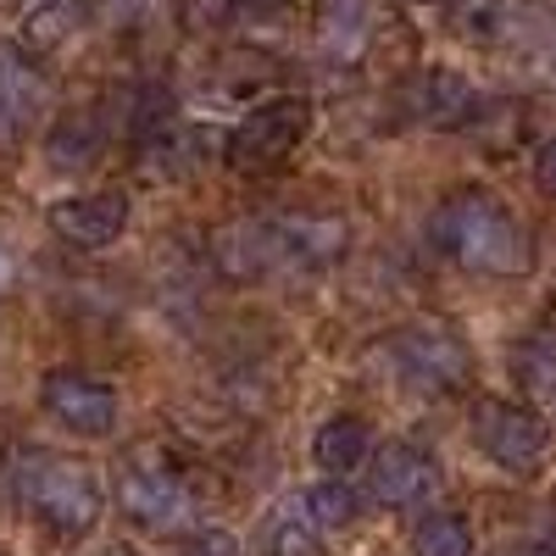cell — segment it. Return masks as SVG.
I'll return each mask as SVG.
<instances>
[{
    "label": "cell",
    "instance_id": "obj_1",
    "mask_svg": "<svg viewBox=\"0 0 556 556\" xmlns=\"http://www.w3.org/2000/svg\"><path fill=\"white\" fill-rule=\"evenodd\" d=\"M434 240L473 273H495L513 278L529 267V235L513 223L501 201L490 195H456L445 201V212L434 217Z\"/></svg>",
    "mask_w": 556,
    "mask_h": 556
},
{
    "label": "cell",
    "instance_id": "obj_2",
    "mask_svg": "<svg viewBox=\"0 0 556 556\" xmlns=\"http://www.w3.org/2000/svg\"><path fill=\"white\" fill-rule=\"evenodd\" d=\"M17 484H23L28 513L56 534H89L101 518V479L73 456H56V451L23 456Z\"/></svg>",
    "mask_w": 556,
    "mask_h": 556
},
{
    "label": "cell",
    "instance_id": "obj_3",
    "mask_svg": "<svg viewBox=\"0 0 556 556\" xmlns=\"http://www.w3.org/2000/svg\"><path fill=\"white\" fill-rule=\"evenodd\" d=\"M312 128V106L301 96H278V101H262L256 112L240 117V128L228 134V162L240 173H256V167H278Z\"/></svg>",
    "mask_w": 556,
    "mask_h": 556
},
{
    "label": "cell",
    "instance_id": "obj_4",
    "mask_svg": "<svg viewBox=\"0 0 556 556\" xmlns=\"http://www.w3.org/2000/svg\"><path fill=\"white\" fill-rule=\"evenodd\" d=\"M473 440L490 462H501V468H534V462L551 451V429L545 417L518 406V401H479L473 406Z\"/></svg>",
    "mask_w": 556,
    "mask_h": 556
},
{
    "label": "cell",
    "instance_id": "obj_5",
    "mask_svg": "<svg viewBox=\"0 0 556 556\" xmlns=\"http://www.w3.org/2000/svg\"><path fill=\"white\" fill-rule=\"evenodd\" d=\"M390 356L417 390H456L473 367L468 345H462L445 323H412V329H401L390 340Z\"/></svg>",
    "mask_w": 556,
    "mask_h": 556
},
{
    "label": "cell",
    "instance_id": "obj_6",
    "mask_svg": "<svg viewBox=\"0 0 556 556\" xmlns=\"http://www.w3.org/2000/svg\"><path fill=\"white\" fill-rule=\"evenodd\" d=\"M45 412L84 440H106L117 429V395L89 374H51L45 379Z\"/></svg>",
    "mask_w": 556,
    "mask_h": 556
},
{
    "label": "cell",
    "instance_id": "obj_7",
    "mask_svg": "<svg viewBox=\"0 0 556 556\" xmlns=\"http://www.w3.org/2000/svg\"><path fill=\"white\" fill-rule=\"evenodd\" d=\"M117 501H123V513L146 529H184L195 518L190 490H184L178 473H167V468H128L123 484H117Z\"/></svg>",
    "mask_w": 556,
    "mask_h": 556
},
{
    "label": "cell",
    "instance_id": "obj_8",
    "mask_svg": "<svg viewBox=\"0 0 556 556\" xmlns=\"http://www.w3.org/2000/svg\"><path fill=\"white\" fill-rule=\"evenodd\" d=\"M51 228H56L67 245H78V251H101V245H112L123 228H128V201L117 190L67 195V201L51 206Z\"/></svg>",
    "mask_w": 556,
    "mask_h": 556
},
{
    "label": "cell",
    "instance_id": "obj_9",
    "mask_svg": "<svg viewBox=\"0 0 556 556\" xmlns=\"http://www.w3.org/2000/svg\"><path fill=\"white\" fill-rule=\"evenodd\" d=\"M45 106V84L17 45H0V151H12Z\"/></svg>",
    "mask_w": 556,
    "mask_h": 556
},
{
    "label": "cell",
    "instance_id": "obj_10",
    "mask_svg": "<svg viewBox=\"0 0 556 556\" xmlns=\"http://www.w3.org/2000/svg\"><path fill=\"white\" fill-rule=\"evenodd\" d=\"M434 484H440V462H434L424 445L395 440V445H384V451L374 456V495H379L384 506H417Z\"/></svg>",
    "mask_w": 556,
    "mask_h": 556
},
{
    "label": "cell",
    "instance_id": "obj_11",
    "mask_svg": "<svg viewBox=\"0 0 556 556\" xmlns=\"http://www.w3.org/2000/svg\"><path fill=\"white\" fill-rule=\"evenodd\" d=\"M417 117L424 123H434V128H462L473 112H479V89L462 78V73H451V67H429L424 78H417Z\"/></svg>",
    "mask_w": 556,
    "mask_h": 556
},
{
    "label": "cell",
    "instance_id": "obj_12",
    "mask_svg": "<svg viewBox=\"0 0 556 556\" xmlns=\"http://www.w3.org/2000/svg\"><path fill=\"white\" fill-rule=\"evenodd\" d=\"M317 45L334 62L362 56V45H367V0H323L317 7Z\"/></svg>",
    "mask_w": 556,
    "mask_h": 556
},
{
    "label": "cell",
    "instance_id": "obj_13",
    "mask_svg": "<svg viewBox=\"0 0 556 556\" xmlns=\"http://www.w3.org/2000/svg\"><path fill=\"white\" fill-rule=\"evenodd\" d=\"M45 156H51V167H62V173L89 167V162L101 156V123L89 117V112H67L51 128V139H45Z\"/></svg>",
    "mask_w": 556,
    "mask_h": 556
},
{
    "label": "cell",
    "instance_id": "obj_14",
    "mask_svg": "<svg viewBox=\"0 0 556 556\" xmlns=\"http://www.w3.org/2000/svg\"><path fill=\"white\" fill-rule=\"evenodd\" d=\"M312 456L323 473H351L356 462L367 456V424L362 417H329L312 440Z\"/></svg>",
    "mask_w": 556,
    "mask_h": 556
},
{
    "label": "cell",
    "instance_id": "obj_15",
    "mask_svg": "<svg viewBox=\"0 0 556 556\" xmlns=\"http://www.w3.org/2000/svg\"><path fill=\"white\" fill-rule=\"evenodd\" d=\"M412 556H473V529L456 513H434L417 523L412 534Z\"/></svg>",
    "mask_w": 556,
    "mask_h": 556
},
{
    "label": "cell",
    "instance_id": "obj_16",
    "mask_svg": "<svg viewBox=\"0 0 556 556\" xmlns=\"http://www.w3.org/2000/svg\"><path fill=\"white\" fill-rule=\"evenodd\" d=\"M356 513H362V501H356V490L340 484V479L317 484V490L306 495V523H312V529H329V534H334V529H351Z\"/></svg>",
    "mask_w": 556,
    "mask_h": 556
},
{
    "label": "cell",
    "instance_id": "obj_17",
    "mask_svg": "<svg viewBox=\"0 0 556 556\" xmlns=\"http://www.w3.org/2000/svg\"><path fill=\"white\" fill-rule=\"evenodd\" d=\"M518 379L534 390V395H556V329H534L523 345H518Z\"/></svg>",
    "mask_w": 556,
    "mask_h": 556
},
{
    "label": "cell",
    "instance_id": "obj_18",
    "mask_svg": "<svg viewBox=\"0 0 556 556\" xmlns=\"http://www.w3.org/2000/svg\"><path fill=\"white\" fill-rule=\"evenodd\" d=\"M78 23V0H28V17H23V34L28 45H39V51H51V45H62Z\"/></svg>",
    "mask_w": 556,
    "mask_h": 556
},
{
    "label": "cell",
    "instance_id": "obj_19",
    "mask_svg": "<svg viewBox=\"0 0 556 556\" xmlns=\"http://www.w3.org/2000/svg\"><path fill=\"white\" fill-rule=\"evenodd\" d=\"M235 7L240 0H178V23L190 34H217L235 23Z\"/></svg>",
    "mask_w": 556,
    "mask_h": 556
},
{
    "label": "cell",
    "instance_id": "obj_20",
    "mask_svg": "<svg viewBox=\"0 0 556 556\" xmlns=\"http://www.w3.org/2000/svg\"><path fill=\"white\" fill-rule=\"evenodd\" d=\"M273 556H323L312 523H285V529H278V540H273Z\"/></svg>",
    "mask_w": 556,
    "mask_h": 556
},
{
    "label": "cell",
    "instance_id": "obj_21",
    "mask_svg": "<svg viewBox=\"0 0 556 556\" xmlns=\"http://www.w3.org/2000/svg\"><path fill=\"white\" fill-rule=\"evenodd\" d=\"M184 556H240L235 534H223V529H201L190 545H184Z\"/></svg>",
    "mask_w": 556,
    "mask_h": 556
},
{
    "label": "cell",
    "instance_id": "obj_22",
    "mask_svg": "<svg viewBox=\"0 0 556 556\" xmlns=\"http://www.w3.org/2000/svg\"><path fill=\"white\" fill-rule=\"evenodd\" d=\"M534 184L545 195H556V139H545V146L534 151Z\"/></svg>",
    "mask_w": 556,
    "mask_h": 556
},
{
    "label": "cell",
    "instance_id": "obj_23",
    "mask_svg": "<svg viewBox=\"0 0 556 556\" xmlns=\"http://www.w3.org/2000/svg\"><path fill=\"white\" fill-rule=\"evenodd\" d=\"M146 7H151V0H101V12L112 23H139V17H146Z\"/></svg>",
    "mask_w": 556,
    "mask_h": 556
},
{
    "label": "cell",
    "instance_id": "obj_24",
    "mask_svg": "<svg viewBox=\"0 0 556 556\" xmlns=\"http://www.w3.org/2000/svg\"><path fill=\"white\" fill-rule=\"evenodd\" d=\"M12 278H17V251H12V240L0 235V295L12 290Z\"/></svg>",
    "mask_w": 556,
    "mask_h": 556
},
{
    "label": "cell",
    "instance_id": "obj_25",
    "mask_svg": "<svg viewBox=\"0 0 556 556\" xmlns=\"http://www.w3.org/2000/svg\"><path fill=\"white\" fill-rule=\"evenodd\" d=\"M518 556H556V545H523Z\"/></svg>",
    "mask_w": 556,
    "mask_h": 556
},
{
    "label": "cell",
    "instance_id": "obj_26",
    "mask_svg": "<svg viewBox=\"0 0 556 556\" xmlns=\"http://www.w3.org/2000/svg\"><path fill=\"white\" fill-rule=\"evenodd\" d=\"M256 7H278V0H256Z\"/></svg>",
    "mask_w": 556,
    "mask_h": 556
}]
</instances>
